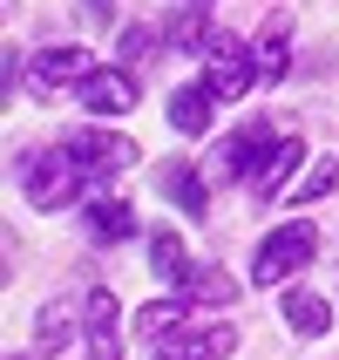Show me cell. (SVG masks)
I'll return each mask as SVG.
<instances>
[{
	"instance_id": "obj_1",
	"label": "cell",
	"mask_w": 339,
	"mask_h": 360,
	"mask_svg": "<svg viewBox=\"0 0 339 360\" xmlns=\"http://www.w3.org/2000/svg\"><path fill=\"white\" fill-rule=\"evenodd\" d=\"M81 184H88V163L75 157V143H61V150H34V157L20 163V191L34 211H68L81 198Z\"/></svg>"
},
{
	"instance_id": "obj_2",
	"label": "cell",
	"mask_w": 339,
	"mask_h": 360,
	"mask_svg": "<svg viewBox=\"0 0 339 360\" xmlns=\"http://www.w3.org/2000/svg\"><path fill=\"white\" fill-rule=\"evenodd\" d=\"M312 252H319V231H312L305 218H285L279 231L258 245V259H251V279H258V285H285L292 272H305V265H312Z\"/></svg>"
},
{
	"instance_id": "obj_3",
	"label": "cell",
	"mask_w": 339,
	"mask_h": 360,
	"mask_svg": "<svg viewBox=\"0 0 339 360\" xmlns=\"http://www.w3.org/2000/svg\"><path fill=\"white\" fill-rule=\"evenodd\" d=\"M258 75H265V68H258V48H244V41H231V34L211 41V55H204V82H211V96H218V102H238Z\"/></svg>"
},
{
	"instance_id": "obj_4",
	"label": "cell",
	"mask_w": 339,
	"mask_h": 360,
	"mask_svg": "<svg viewBox=\"0 0 339 360\" xmlns=\"http://www.w3.org/2000/svg\"><path fill=\"white\" fill-rule=\"evenodd\" d=\"M265 150H272V122H251V129H238L231 143L211 150V177L218 184H251V170L265 163Z\"/></svg>"
},
{
	"instance_id": "obj_5",
	"label": "cell",
	"mask_w": 339,
	"mask_h": 360,
	"mask_svg": "<svg viewBox=\"0 0 339 360\" xmlns=\"http://www.w3.org/2000/svg\"><path fill=\"white\" fill-rule=\"evenodd\" d=\"M75 102L88 116H129V109H136V75H129V68H88V75L75 82Z\"/></svg>"
},
{
	"instance_id": "obj_6",
	"label": "cell",
	"mask_w": 339,
	"mask_h": 360,
	"mask_svg": "<svg viewBox=\"0 0 339 360\" xmlns=\"http://www.w3.org/2000/svg\"><path fill=\"white\" fill-rule=\"evenodd\" d=\"M81 326H88V360H122V306L109 285L81 300Z\"/></svg>"
},
{
	"instance_id": "obj_7",
	"label": "cell",
	"mask_w": 339,
	"mask_h": 360,
	"mask_svg": "<svg viewBox=\"0 0 339 360\" xmlns=\"http://www.w3.org/2000/svg\"><path fill=\"white\" fill-rule=\"evenodd\" d=\"M75 157L88 163V177H122L129 163H136V143L129 136H109V129H75Z\"/></svg>"
},
{
	"instance_id": "obj_8",
	"label": "cell",
	"mask_w": 339,
	"mask_h": 360,
	"mask_svg": "<svg viewBox=\"0 0 339 360\" xmlns=\"http://www.w3.org/2000/svg\"><path fill=\"white\" fill-rule=\"evenodd\" d=\"M88 68H95V61L81 55V48H34V55H27V82H34V89H48V96H55V89H75L81 75H88Z\"/></svg>"
},
{
	"instance_id": "obj_9",
	"label": "cell",
	"mask_w": 339,
	"mask_h": 360,
	"mask_svg": "<svg viewBox=\"0 0 339 360\" xmlns=\"http://www.w3.org/2000/svg\"><path fill=\"white\" fill-rule=\"evenodd\" d=\"M299 163H305V143L292 136V129H285V136H272L265 163L251 170V191H258V198H285V191H292V170H299Z\"/></svg>"
},
{
	"instance_id": "obj_10",
	"label": "cell",
	"mask_w": 339,
	"mask_h": 360,
	"mask_svg": "<svg viewBox=\"0 0 339 360\" xmlns=\"http://www.w3.org/2000/svg\"><path fill=\"white\" fill-rule=\"evenodd\" d=\"M238 347L231 326H197V333H163L157 340V360H224Z\"/></svg>"
},
{
	"instance_id": "obj_11",
	"label": "cell",
	"mask_w": 339,
	"mask_h": 360,
	"mask_svg": "<svg viewBox=\"0 0 339 360\" xmlns=\"http://www.w3.org/2000/svg\"><path fill=\"white\" fill-rule=\"evenodd\" d=\"M211 82H190V89H170V122H177V136H204L211 129Z\"/></svg>"
},
{
	"instance_id": "obj_12",
	"label": "cell",
	"mask_w": 339,
	"mask_h": 360,
	"mask_svg": "<svg viewBox=\"0 0 339 360\" xmlns=\"http://www.w3.org/2000/svg\"><path fill=\"white\" fill-rule=\"evenodd\" d=\"M204 7H211V0H183L177 14H170V27H163V34H170V48H177V55H197V48H211V20H204Z\"/></svg>"
},
{
	"instance_id": "obj_13",
	"label": "cell",
	"mask_w": 339,
	"mask_h": 360,
	"mask_svg": "<svg viewBox=\"0 0 339 360\" xmlns=\"http://www.w3.org/2000/svg\"><path fill=\"white\" fill-rule=\"evenodd\" d=\"M88 238H95V245L136 238V211H129L122 198H95V204H88Z\"/></svg>"
},
{
	"instance_id": "obj_14",
	"label": "cell",
	"mask_w": 339,
	"mask_h": 360,
	"mask_svg": "<svg viewBox=\"0 0 339 360\" xmlns=\"http://www.w3.org/2000/svg\"><path fill=\"white\" fill-rule=\"evenodd\" d=\"M190 306H238V285H231V272H218V265H204V272H190V279L177 285Z\"/></svg>"
},
{
	"instance_id": "obj_15",
	"label": "cell",
	"mask_w": 339,
	"mask_h": 360,
	"mask_svg": "<svg viewBox=\"0 0 339 360\" xmlns=\"http://www.w3.org/2000/svg\"><path fill=\"white\" fill-rule=\"evenodd\" d=\"M326 320H333V313H326V300H319V292H285V326H292L299 340H319V333H326Z\"/></svg>"
},
{
	"instance_id": "obj_16",
	"label": "cell",
	"mask_w": 339,
	"mask_h": 360,
	"mask_svg": "<svg viewBox=\"0 0 339 360\" xmlns=\"http://www.w3.org/2000/svg\"><path fill=\"white\" fill-rule=\"evenodd\" d=\"M149 272H157V279H170V285L190 279V252H183L177 231H157V238H149Z\"/></svg>"
},
{
	"instance_id": "obj_17",
	"label": "cell",
	"mask_w": 339,
	"mask_h": 360,
	"mask_svg": "<svg viewBox=\"0 0 339 360\" xmlns=\"http://www.w3.org/2000/svg\"><path fill=\"white\" fill-rule=\"evenodd\" d=\"M163 198H177L190 218H204V204H211L204 198V177L190 170V163H170V170H163Z\"/></svg>"
},
{
	"instance_id": "obj_18",
	"label": "cell",
	"mask_w": 339,
	"mask_h": 360,
	"mask_svg": "<svg viewBox=\"0 0 339 360\" xmlns=\"http://www.w3.org/2000/svg\"><path fill=\"white\" fill-rule=\"evenodd\" d=\"M285 48H292V14H272V20H265V41H258V68L272 82L285 75Z\"/></svg>"
},
{
	"instance_id": "obj_19",
	"label": "cell",
	"mask_w": 339,
	"mask_h": 360,
	"mask_svg": "<svg viewBox=\"0 0 339 360\" xmlns=\"http://www.w3.org/2000/svg\"><path fill=\"white\" fill-rule=\"evenodd\" d=\"M183 313H190V300H183V292H177V300H149V306L136 313V333H142V340H163L170 326H183Z\"/></svg>"
},
{
	"instance_id": "obj_20",
	"label": "cell",
	"mask_w": 339,
	"mask_h": 360,
	"mask_svg": "<svg viewBox=\"0 0 339 360\" xmlns=\"http://www.w3.org/2000/svg\"><path fill=\"white\" fill-rule=\"evenodd\" d=\"M333 184H339V157H319L299 184H292V191H285V204H312V198H326Z\"/></svg>"
},
{
	"instance_id": "obj_21",
	"label": "cell",
	"mask_w": 339,
	"mask_h": 360,
	"mask_svg": "<svg viewBox=\"0 0 339 360\" xmlns=\"http://www.w3.org/2000/svg\"><path fill=\"white\" fill-rule=\"evenodd\" d=\"M68 333H75V313H68L61 300H55V306H41V326H34V347H41V354H55Z\"/></svg>"
},
{
	"instance_id": "obj_22",
	"label": "cell",
	"mask_w": 339,
	"mask_h": 360,
	"mask_svg": "<svg viewBox=\"0 0 339 360\" xmlns=\"http://www.w3.org/2000/svg\"><path fill=\"white\" fill-rule=\"evenodd\" d=\"M149 48H157V34H149V27H122V61H142Z\"/></svg>"
},
{
	"instance_id": "obj_23",
	"label": "cell",
	"mask_w": 339,
	"mask_h": 360,
	"mask_svg": "<svg viewBox=\"0 0 339 360\" xmlns=\"http://www.w3.org/2000/svg\"><path fill=\"white\" fill-rule=\"evenodd\" d=\"M81 14H88V20H109L116 7H109V0H81Z\"/></svg>"
}]
</instances>
